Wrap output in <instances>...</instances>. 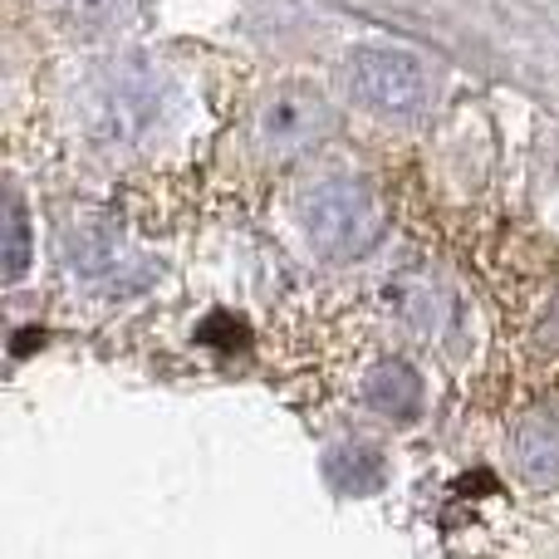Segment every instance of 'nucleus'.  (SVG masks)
<instances>
[{
    "label": "nucleus",
    "mask_w": 559,
    "mask_h": 559,
    "mask_svg": "<svg viewBox=\"0 0 559 559\" xmlns=\"http://www.w3.org/2000/svg\"><path fill=\"white\" fill-rule=\"evenodd\" d=\"M29 265V222H25V206H20V197L10 192V251H5V275L20 280Z\"/></svg>",
    "instance_id": "nucleus-9"
},
{
    "label": "nucleus",
    "mask_w": 559,
    "mask_h": 559,
    "mask_svg": "<svg viewBox=\"0 0 559 559\" xmlns=\"http://www.w3.org/2000/svg\"><path fill=\"white\" fill-rule=\"evenodd\" d=\"M299 231L324 261L344 265L373 251V241L383 236V212H378L373 192L354 177H319L299 192L295 202Z\"/></svg>",
    "instance_id": "nucleus-2"
},
{
    "label": "nucleus",
    "mask_w": 559,
    "mask_h": 559,
    "mask_svg": "<svg viewBox=\"0 0 559 559\" xmlns=\"http://www.w3.org/2000/svg\"><path fill=\"white\" fill-rule=\"evenodd\" d=\"M442 314H447V299L432 295V285H423L413 299H403V319L417 329V334H437V329H442Z\"/></svg>",
    "instance_id": "nucleus-8"
},
{
    "label": "nucleus",
    "mask_w": 559,
    "mask_h": 559,
    "mask_svg": "<svg viewBox=\"0 0 559 559\" xmlns=\"http://www.w3.org/2000/svg\"><path fill=\"white\" fill-rule=\"evenodd\" d=\"M550 334H555V344H559V309H555V324H550Z\"/></svg>",
    "instance_id": "nucleus-10"
},
{
    "label": "nucleus",
    "mask_w": 559,
    "mask_h": 559,
    "mask_svg": "<svg viewBox=\"0 0 559 559\" xmlns=\"http://www.w3.org/2000/svg\"><path fill=\"white\" fill-rule=\"evenodd\" d=\"M511 462L531 486H559V417L525 413L511 432Z\"/></svg>",
    "instance_id": "nucleus-5"
},
{
    "label": "nucleus",
    "mask_w": 559,
    "mask_h": 559,
    "mask_svg": "<svg viewBox=\"0 0 559 559\" xmlns=\"http://www.w3.org/2000/svg\"><path fill=\"white\" fill-rule=\"evenodd\" d=\"M348 94L378 118H417L432 104V74L413 49L397 45H364L344 64Z\"/></svg>",
    "instance_id": "nucleus-3"
},
{
    "label": "nucleus",
    "mask_w": 559,
    "mask_h": 559,
    "mask_svg": "<svg viewBox=\"0 0 559 559\" xmlns=\"http://www.w3.org/2000/svg\"><path fill=\"white\" fill-rule=\"evenodd\" d=\"M334 128V114L329 104L305 84H285L275 88L271 98L255 114V143L271 157H299L319 143V138Z\"/></svg>",
    "instance_id": "nucleus-4"
},
{
    "label": "nucleus",
    "mask_w": 559,
    "mask_h": 559,
    "mask_svg": "<svg viewBox=\"0 0 559 559\" xmlns=\"http://www.w3.org/2000/svg\"><path fill=\"white\" fill-rule=\"evenodd\" d=\"M364 397H368V407H378L383 417H397V423H407V417L423 407V383H417L413 368L393 358V364H378L373 373H368Z\"/></svg>",
    "instance_id": "nucleus-6"
},
{
    "label": "nucleus",
    "mask_w": 559,
    "mask_h": 559,
    "mask_svg": "<svg viewBox=\"0 0 559 559\" xmlns=\"http://www.w3.org/2000/svg\"><path fill=\"white\" fill-rule=\"evenodd\" d=\"M173 84L147 59H108L84 84V123L104 147H143L167 128Z\"/></svg>",
    "instance_id": "nucleus-1"
},
{
    "label": "nucleus",
    "mask_w": 559,
    "mask_h": 559,
    "mask_svg": "<svg viewBox=\"0 0 559 559\" xmlns=\"http://www.w3.org/2000/svg\"><path fill=\"white\" fill-rule=\"evenodd\" d=\"M45 5L74 35H114L138 15V0H45Z\"/></svg>",
    "instance_id": "nucleus-7"
}]
</instances>
